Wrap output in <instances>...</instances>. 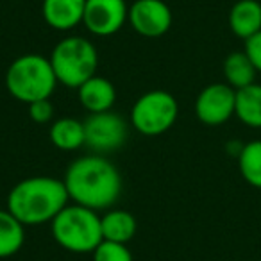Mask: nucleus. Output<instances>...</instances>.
Returning <instances> with one entry per match:
<instances>
[{"label": "nucleus", "mask_w": 261, "mask_h": 261, "mask_svg": "<svg viewBox=\"0 0 261 261\" xmlns=\"http://www.w3.org/2000/svg\"><path fill=\"white\" fill-rule=\"evenodd\" d=\"M245 52L257 72H261V31L245 41Z\"/></svg>", "instance_id": "22"}, {"label": "nucleus", "mask_w": 261, "mask_h": 261, "mask_svg": "<svg viewBox=\"0 0 261 261\" xmlns=\"http://www.w3.org/2000/svg\"><path fill=\"white\" fill-rule=\"evenodd\" d=\"M127 16L125 0H86L83 23L91 34L108 38L122 29Z\"/></svg>", "instance_id": "9"}, {"label": "nucleus", "mask_w": 261, "mask_h": 261, "mask_svg": "<svg viewBox=\"0 0 261 261\" xmlns=\"http://www.w3.org/2000/svg\"><path fill=\"white\" fill-rule=\"evenodd\" d=\"M227 20L232 34L247 41L261 31V4L257 0H238Z\"/></svg>", "instance_id": "13"}, {"label": "nucleus", "mask_w": 261, "mask_h": 261, "mask_svg": "<svg viewBox=\"0 0 261 261\" xmlns=\"http://www.w3.org/2000/svg\"><path fill=\"white\" fill-rule=\"evenodd\" d=\"M29 115L36 123H48L54 120V104L50 102V98L36 100L29 104Z\"/></svg>", "instance_id": "21"}, {"label": "nucleus", "mask_w": 261, "mask_h": 261, "mask_svg": "<svg viewBox=\"0 0 261 261\" xmlns=\"http://www.w3.org/2000/svg\"><path fill=\"white\" fill-rule=\"evenodd\" d=\"M179 115L177 100L165 90L143 93L130 109V125L145 136H160L172 129Z\"/></svg>", "instance_id": "6"}, {"label": "nucleus", "mask_w": 261, "mask_h": 261, "mask_svg": "<svg viewBox=\"0 0 261 261\" xmlns=\"http://www.w3.org/2000/svg\"><path fill=\"white\" fill-rule=\"evenodd\" d=\"M93 261H133V254L123 243L102 240L100 245L93 250Z\"/></svg>", "instance_id": "20"}, {"label": "nucleus", "mask_w": 261, "mask_h": 261, "mask_svg": "<svg viewBox=\"0 0 261 261\" xmlns=\"http://www.w3.org/2000/svg\"><path fill=\"white\" fill-rule=\"evenodd\" d=\"M77 97L84 109L90 115L93 113L111 111L116 100V90L113 83L106 77L93 75L84 84L77 88Z\"/></svg>", "instance_id": "12"}, {"label": "nucleus", "mask_w": 261, "mask_h": 261, "mask_svg": "<svg viewBox=\"0 0 261 261\" xmlns=\"http://www.w3.org/2000/svg\"><path fill=\"white\" fill-rule=\"evenodd\" d=\"M86 145L98 152H109L123 145L127 138V123L113 111L93 113L84 120Z\"/></svg>", "instance_id": "7"}, {"label": "nucleus", "mask_w": 261, "mask_h": 261, "mask_svg": "<svg viewBox=\"0 0 261 261\" xmlns=\"http://www.w3.org/2000/svg\"><path fill=\"white\" fill-rule=\"evenodd\" d=\"M48 138L52 145L59 150H77L86 145V135H84V122L70 116H63L52 122Z\"/></svg>", "instance_id": "14"}, {"label": "nucleus", "mask_w": 261, "mask_h": 261, "mask_svg": "<svg viewBox=\"0 0 261 261\" xmlns=\"http://www.w3.org/2000/svg\"><path fill=\"white\" fill-rule=\"evenodd\" d=\"M58 86L50 59L40 54L16 58L6 72V88L9 95L23 104L50 98Z\"/></svg>", "instance_id": "3"}, {"label": "nucleus", "mask_w": 261, "mask_h": 261, "mask_svg": "<svg viewBox=\"0 0 261 261\" xmlns=\"http://www.w3.org/2000/svg\"><path fill=\"white\" fill-rule=\"evenodd\" d=\"M256 66L249 59L245 52H232L224 61V77L225 83L234 90L249 86L256 83Z\"/></svg>", "instance_id": "18"}, {"label": "nucleus", "mask_w": 261, "mask_h": 261, "mask_svg": "<svg viewBox=\"0 0 261 261\" xmlns=\"http://www.w3.org/2000/svg\"><path fill=\"white\" fill-rule=\"evenodd\" d=\"M238 168L250 186L261 190V140L243 143L238 154Z\"/></svg>", "instance_id": "19"}, {"label": "nucleus", "mask_w": 261, "mask_h": 261, "mask_svg": "<svg viewBox=\"0 0 261 261\" xmlns=\"http://www.w3.org/2000/svg\"><path fill=\"white\" fill-rule=\"evenodd\" d=\"M50 65L56 79L66 88H79L88 79L97 75L98 52L90 40L83 36H68L54 47Z\"/></svg>", "instance_id": "5"}, {"label": "nucleus", "mask_w": 261, "mask_h": 261, "mask_svg": "<svg viewBox=\"0 0 261 261\" xmlns=\"http://www.w3.org/2000/svg\"><path fill=\"white\" fill-rule=\"evenodd\" d=\"M234 115L245 125L261 129V84L254 83L236 90Z\"/></svg>", "instance_id": "16"}, {"label": "nucleus", "mask_w": 261, "mask_h": 261, "mask_svg": "<svg viewBox=\"0 0 261 261\" xmlns=\"http://www.w3.org/2000/svg\"><path fill=\"white\" fill-rule=\"evenodd\" d=\"M68 202L70 197L63 179L33 175L11 188L8 211L23 225H40L54 220Z\"/></svg>", "instance_id": "2"}, {"label": "nucleus", "mask_w": 261, "mask_h": 261, "mask_svg": "<svg viewBox=\"0 0 261 261\" xmlns=\"http://www.w3.org/2000/svg\"><path fill=\"white\" fill-rule=\"evenodd\" d=\"M102 238L115 243H127L136 234V218L123 210H109L100 217Z\"/></svg>", "instance_id": "15"}, {"label": "nucleus", "mask_w": 261, "mask_h": 261, "mask_svg": "<svg viewBox=\"0 0 261 261\" xmlns=\"http://www.w3.org/2000/svg\"><path fill=\"white\" fill-rule=\"evenodd\" d=\"M25 243V225L8 210H0V259L15 256Z\"/></svg>", "instance_id": "17"}, {"label": "nucleus", "mask_w": 261, "mask_h": 261, "mask_svg": "<svg viewBox=\"0 0 261 261\" xmlns=\"http://www.w3.org/2000/svg\"><path fill=\"white\" fill-rule=\"evenodd\" d=\"M63 182L73 204L93 211L111 207L122 192L118 168L102 156H84L70 163Z\"/></svg>", "instance_id": "1"}, {"label": "nucleus", "mask_w": 261, "mask_h": 261, "mask_svg": "<svg viewBox=\"0 0 261 261\" xmlns=\"http://www.w3.org/2000/svg\"><path fill=\"white\" fill-rule=\"evenodd\" d=\"M127 22L145 38H160L172 27V11L163 0H136L129 6Z\"/></svg>", "instance_id": "10"}, {"label": "nucleus", "mask_w": 261, "mask_h": 261, "mask_svg": "<svg viewBox=\"0 0 261 261\" xmlns=\"http://www.w3.org/2000/svg\"><path fill=\"white\" fill-rule=\"evenodd\" d=\"M236 90L227 83L206 86L195 100V115L206 125H222L234 115Z\"/></svg>", "instance_id": "8"}, {"label": "nucleus", "mask_w": 261, "mask_h": 261, "mask_svg": "<svg viewBox=\"0 0 261 261\" xmlns=\"http://www.w3.org/2000/svg\"><path fill=\"white\" fill-rule=\"evenodd\" d=\"M52 236L65 250L75 254L93 252L102 238L100 217L97 211L79 204H68L50 222Z\"/></svg>", "instance_id": "4"}, {"label": "nucleus", "mask_w": 261, "mask_h": 261, "mask_svg": "<svg viewBox=\"0 0 261 261\" xmlns=\"http://www.w3.org/2000/svg\"><path fill=\"white\" fill-rule=\"evenodd\" d=\"M86 0H43L41 15L48 27L70 31L83 23Z\"/></svg>", "instance_id": "11"}]
</instances>
